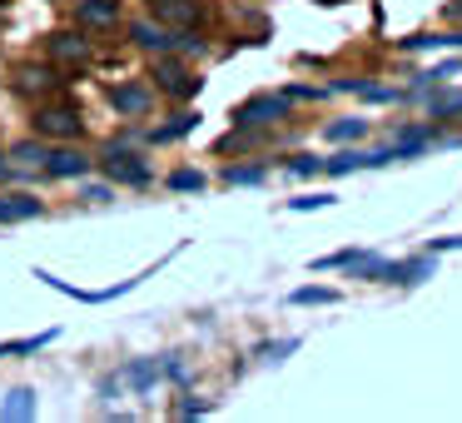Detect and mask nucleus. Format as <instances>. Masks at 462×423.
<instances>
[{
    "label": "nucleus",
    "instance_id": "obj_1",
    "mask_svg": "<svg viewBox=\"0 0 462 423\" xmlns=\"http://www.w3.org/2000/svg\"><path fill=\"white\" fill-rule=\"evenodd\" d=\"M35 135L70 140V135H80V110L75 105H45V110H35Z\"/></svg>",
    "mask_w": 462,
    "mask_h": 423
},
{
    "label": "nucleus",
    "instance_id": "obj_2",
    "mask_svg": "<svg viewBox=\"0 0 462 423\" xmlns=\"http://www.w3.org/2000/svg\"><path fill=\"white\" fill-rule=\"evenodd\" d=\"M154 80H160V90H170V95H180V100H189L194 90H199V80H194L189 70H184L180 61H174V55H160V61H154Z\"/></svg>",
    "mask_w": 462,
    "mask_h": 423
},
{
    "label": "nucleus",
    "instance_id": "obj_3",
    "mask_svg": "<svg viewBox=\"0 0 462 423\" xmlns=\"http://www.w3.org/2000/svg\"><path fill=\"white\" fill-rule=\"evenodd\" d=\"M273 120H283V100H273V95L244 100L239 110H234V125H239V130H259V125H273Z\"/></svg>",
    "mask_w": 462,
    "mask_h": 423
},
{
    "label": "nucleus",
    "instance_id": "obj_4",
    "mask_svg": "<svg viewBox=\"0 0 462 423\" xmlns=\"http://www.w3.org/2000/svg\"><path fill=\"white\" fill-rule=\"evenodd\" d=\"M100 170L110 174V180H120V184H150V164H140L130 150H110L100 160Z\"/></svg>",
    "mask_w": 462,
    "mask_h": 423
},
{
    "label": "nucleus",
    "instance_id": "obj_5",
    "mask_svg": "<svg viewBox=\"0 0 462 423\" xmlns=\"http://www.w3.org/2000/svg\"><path fill=\"white\" fill-rule=\"evenodd\" d=\"M75 21L90 25V31H115L120 25V0H80L75 5Z\"/></svg>",
    "mask_w": 462,
    "mask_h": 423
},
{
    "label": "nucleus",
    "instance_id": "obj_6",
    "mask_svg": "<svg viewBox=\"0 0 462 423\" xmlns=\"http://www.w3.org/2000/svg\"><path fill=\"white\" fill-rule=\"evenodd\" d=\"M15 85H21L25 95H51V90H60L65 80L51 65H15Z\"/></svg>",
    "mask_w": 462,
    "mask_h": 423
},
{
    "label": "nucleus",
    "instance_id": "obj_7",
    "mask_svg": "<svg viewBox=\"0 0 462 423\" xmlns=\"http://www.w3.org/2000/svg\"><path fill=\"white\" fill-rule=\"evenodd\" d=\"M110 105H115L120 115H144V110L154 105V95L144 90V85H115V90H110Z\"/></svg>",
    "mask_w": 462,
    "mask_h": 423
},
{
    "label": "nucleus",
    "instance_id": "obj_8",
    "mask_svg": "<svg viewBox=\"0 0 462 423\" xmlns=\"http://www.w3.org/2000/svg\"><path fill=\"white\" fill-rule=\"evenodd\" d=\"M150 11L160 15L164 25H194L199 21V5H194V0H150Z\"/></svg>",
    "mask_w": 462,
    "mask_h": 423
},
{
    "label": "nucleus",
    "instance_id": "obj_9",
    "mask_svg": "<svg viewBox=\"0 0 462 423\" xmlns=\"http://www.w3.org/2000/svg\"><path fill=\"white\" fill-rule=\"evenodd\" d=\"M45 170H51L55 180H70V174L80 180V174L90 170V160H85L80 150H55V155H45Z\"/></svg>",
    "mask_w": 462,
    "mask_h": 423
},
{
    "label": "nucleus",
    "instance_id": "obj_10",
    "mask_svg": "<svg viewBox=\"0 0 462 423\" xmlns=\"http://www.w3.org/2000/svg\"><path fill=\"white\" fill-rule=\"evenodd\" d=\"M130 35H134V45H144V51H170V45H180V35H170L164 25H150V21H134L130 25Z\"/></svg>",
    "mask_w": 462,
    "mask_h": 423
},
{
    "label": "nucleus",
    "instance_id": "obj_11",
    "mask_svg": "<svg viewBox=\"0 0 462 423\" xmlns=\"http://www.w3.org/2000/svg\"><path fill=\"white\" fill-rule=\"evenodd\" d=\"M35 214H41V200H35V194H5V200H0V224L35 220Z\"/></svg>",
    "mask_w": 462,
    "mask_h": 423
},
{
    "label": "nucleus",
    "instance_id": "obj_12",
    "mask_svg": "<svg viewBox=\"0 0 462 423\" xmlns=\"http://www.w3.org/2000/svg\"><path fill=\"white\" fill-rule=\"evenodd\" d=\"M51 55L55 61H90V45L80 35H51Z\"/></svg>",
    "mask_w": 462,
    "mask_h": 423
},
{
    "label": "nucleus",
    "instance_id": "obj_13",
    "mask_svg": "<svg viewBox=\"0 0 462 423\" xmlns=\"http://www.w3.org/2000/svg\"><path fill=\"white\" fill-rule=\"evenodd\" d=\"M388 279H398V284H422L432 274V259H408V264H388Z\"/></svg>",
    "mask_w": 462,
    "mask_h": 423
},
{
    "label": "nucleus",
    "instance_id": "obj_14",
    "mask_svg": "<svg viewBox=\"0 0 462 423\" xmlns=\"http://www.w3.org/2000/svg\"><path fill=\"white\" fill-rule=\"evenodd\" d=\"M388 155H333V160H323V170L328 174H348V170H363V164H383Z\"/></svg>",
    "mask_w": 462,
    "mask_h": 423
},
{
    "label": "nucleus",
    "instance_id": "obj_15",
    "mask_svg": "<svg viewBox=\"0 0 462 423\" xmlns=\"http://www.w3.org/2000/svg\"><path fill=\"white\" fill-rule=\"evenodd\" d=\"M194 125H199V115H174V120L164 125V130H154L150 140H154V145H164V140H180V135H189Z\"/></svg>",
    "mask_w": 462,
    "mask_h": 423
},
{
    "label": "nucleus",
    "instance_id": "obj_16",
    "mask_svg": "<svg viewBox=\"0 0 462 423\" xmlns=\"http://www.w3.org/2000/svg\"><path fill=\"white\" fill-rule=\"evenodd\" d=\"M31 413H35V393L15 389V393H11V403L0 409V418H31Z\"/></svg>",
    "mask_w": 462,
    "mask_h": 423
},
{
    "label": "nucleus",
    "instance_id": "obj_17",
    "mask_svg": "<svg viewBox=\"0 0 462 423\" xmlns=\"http://www.w3.org/2000/svg\"><path fill=\"white\" fill-rule=\"evenodd\" d=\"M428 115H432V120H448V115H462V95H438V100H428Z\"/></svg>",
    "mask_w": 462,
    "mask_h": 423
},
{
    "label": "nucleus",
    "instance_id": "obj_18",
    "mask_svg": "<svg viewBox=\"0 0 462 423\" xmlns=\"http://www.w3.org/2000/svg\"><path fill=\"white\" fill-rule=\"evenodd\" d=\"M11 160H21V164H45V145H41V140H25V145H15V150H11Z\"/></svg>",
    "mask_w": 462,
    "mask_h": 423
},
{
    "label": "nucleus",
    "instance_id": "obj_19",
    "mask_svg": "<svg viewBox=\"0 0 462 423\" xmlns=\"http://www.w3.org/2000/svg\"><path fill=\"white\" fill-rule=\"evenodd\" d=\"M170 190H204V174L199 170H180V174H170Z\"/></svg>",
    "mask_w": 462,
    "mask_h": 423
},
{
    "label": "nucleus",
    "instance_id": "obj_20",
    "mask_svg": "<svg viewBox=\"0 0 462 423\" xmlns=\"http://www.w3.org/2000/svg\"><path fill=\"white\" fill-rule=\"evenodd\" d=\"M333 299H338L333 289H299L293 294V304H333Z\"/></svg>",
    "mask_w": 462,
    "mask_h": 423
},
{
    "label": "nucleus",
    "instance_id": "obj_21",
    "mask_svg": "<svg viewBox=\"0 0 462 423\" xmlns=\"http://www.w3.org/2000/svg\"><path fill=\"white\" fill-rule=\"evenodd\" d=\"M328 135H333V140H358V135H363V120H338Z\"/></svg>",
    "mask_w": 462,
    "mask_h": 423
},
{
    "label": "nucleus",
    "instance_id": "obj_22",
    "mask_svg": "<svg viewBox=\"0 0 462 423\" xmlns=\"http://www.w3.org/2000/svg\"><path fill=\"white\" fill-rule=\"evenodd\" d=\"M224 180H229V184H259V180H263V170H229Z\"/></svg>",
    "mask_w": 462,
    "mask_h": 423
},
{
    "label": "nucleus",
    "instance_id": "obj_23",
    "mask_svg": "<svg viewBox=\"0 0 462 423\" xmlns=\"http://www.w3.org/2000/svg\"><path fill=\"white\" fill-rule=\"evenodd\" d=\"M289 170H299V174H313V170H323V160H313V155H293V164Z\"/></svg>",
    "mask_w": 462,
    "mask_h": 423
},
{
    "label": "nucleus",
    "instance_id": "obj_24",
    "mask_svg": "<svg viewBox=\"0 0 462 423\" xmlns=\"http://www.w3.org/2000/svg\"><path fill=\"white\" fill-rule=\"evenodd\" d=\"M130 379H134V383H150V379H154V369H150V363H134Z\"/></svg>",
    "mask_w": 462,
    "mask_h": 423
},
{
    "label": "nucleus",
    "instance_id": "obj_25",
    "mask_svg": "<svg viewBox=\"0 0 462 423\" xmlns=\"http://www.w3.org/2000/svg\"><path fill=\"white\" fill-rule=\"evenodd\" d=\"M448 15H452V21H462V0H457V5H448Z\"/></svg>",
    "mask_w": 462,
    "mask_h": 423
},
{
    "label": "nucleus",
    "instance_id": "obj_26",
    "mask_svg": "<svg viewBox=\"0 0 462 423\" xmlns=\"http://www.w3.org/2000/svg\"><path fill=\"white\" fill-rule=\"evenodd\" d=\"M319 5H343V0H319Z\"/></svg>",
    "mask_w": 462,
    "mask_h": 423
},
{
    "label": "nucleus",
    "instance_id": "obj_27",
    "mask_svg": "<svg viewBox=\"0 0 462 423\" xmlns=\"http://www.w3.org/2000/svg\"><path fill=\"white\" fill-rule=\"evenodd\" d=\"M0 174H5V155H0Z\"/></svg>",
    "mask_w": 462,
    "mask_h": 423
},
{
    "label": "nucleus",
    "instance_id": "obj_28",
    "mask_svg": "<svg viewBox=\"0 0 462 423\" xmlns=\"http://www.w3.org/2000/svg\"><path fill=\"white\" fill-rule=\"evenodd\" d=\"M0 5H5V0H0Z\"/></svg>",
    "mask_w": 462,
    "mask_h": 423
}]
</instances>
